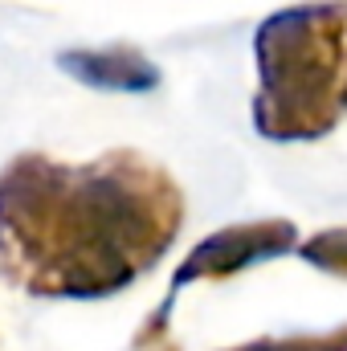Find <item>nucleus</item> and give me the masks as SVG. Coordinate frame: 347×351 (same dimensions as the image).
I'll return each instance as SVG.
<instances>
[{"label": "nucleus", "instance_id": "2", "mask_svg": "<svg viewBox=\"0 0 347 351\" xmlns=\"http://www.w3.org/2000/svg\"><path fill=\"white\" fill-rule=\"evenodd\" d=\"M254 131L270 143H319L347 119V0H302L254 29Z\"/></svg>", "mask_w": 347, "mask_h": 351}, {"label": "nucleus", "instance_id": "5", "mask_svg": "<svg viewBox=\"0 0 347 351\" xmlns=\"http://www.w3.org/2000/svg\"><path fill=\"white\" fill-rule=\"evenodd\" d=\"M294 254H298L307 265H315L319 274L347 278V225H339V229H323V233L298 241Z\"/></svg>", "mask_w": 347, "mask_h": 351}, {"label": "nucleus", "instance_id": "3", "mask_svg": "<svg viewBox=\"0 0 347 351\" xmlns=\"http://www.w3.org/2000/svg\"><path fill=\"white\" fill-rule=\"evenodd\" d=\"M298 241L302 237H298L294 221H246V225H229V229L208 233L204 241H196L192 254L172 274V290H168L164 306L135 335V351H172V343H168V319H172L176 294L184 286L233 278V274H241V269H250L258 262H274L282 254H294Z\"/></svg>", "mask_w": 347, "mask_h": 351}, {"label": "nucleus", "instance_id": "4", "mask_svg": "<svg viewBox=\"0 0 347 351\" xmlns=\"http://www.w3.org/2000/svg\"><path fill=\"white\" fill-rule=\"evenodd\" d=\"M58 66L94 90H115V94H147L160 86V70L147 53H139L135 45H102V49H66L58 53Z\"/></svg>", "mask_w": 347, "mask_h": 351}, {"label": "nucleus", "instance_id": "1", "mask_svg": "<svg viewBox=\"0 0 347 351\" xmlns=\"http://www.w3.org/2000/svg\"><path fill=\"white\" fill-rule=\"evenodd\" d=\"M180 225V184L131 147L90 164L25 152L0 168V274L33 298L127 290L164 262Z\"/></svg>", "mask_w": 347, "mask_h": 351}, {"label": "nucleus", "instance_id": "6", "mask_svg": "<svg viewBox=\"0 0 347 351\" xmlns=\"http://www.w3.org/2000/svg\"><path fill=\"white\" fill-rule=\"evenodd\" d=\"M229 351H347V327H335L327 335H290V339H254Z\"/></svg>", "mask_w": 347, "mask_h": 351}]
</instances>
